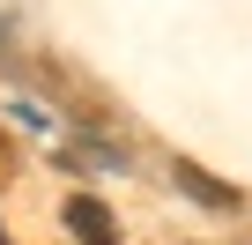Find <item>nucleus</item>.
<instances>
[{
    "instance_id": "1",
    "label": "nucleus",
    "mask_w": 252,
    "mask_h": 245,
    "mask_svg": "<svg viewBox=\"0 0 252 245\" xmlns=\"http://www.w3.org/2000/svg\"><path fill=\"white\" fill-rule=\"evenodd\" d=\"M67 230H74L82 245H119L111 208H104V201H89V193H74V201H67Z\"/></svg>"
},
{
    "instance_id": "2",
    "label": "nucleus",
    "mask_w": 252,
    "mask_h": 245,
    "mask_svg": "<svg viewBox=\"0 0 252 245\" xmlns=\"http://www.w3.org/2000/svg\"><path fill=\"white\" fill-rule=\"evenodd\" d=\"M178 193H193L200 208H237V186H222V178H208L200 164H178Z\"/></svg>"
},
{
    "instance_id": "3",
    "label": "nucleus",
    "mask_w": 252,
    "mask_h": 245,
    "mask_svg": "<svg viewBox=\"0 0 252 245\" xmlns=\"http://www.w3.org/2000/svg\"><path fill=\"white\" fill-rule=\"evenodd\" d=\"M0 245H8V230H0Z\"/></svg>"
}]
</instances>
